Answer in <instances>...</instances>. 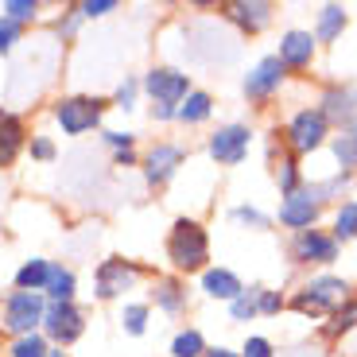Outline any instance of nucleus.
<instances>
[{"instance_id":"f257e3e1","label":"nucleus","mask_w":357,"mask_h":357,"mask_svg":"<svg viewBox=\"0 0 357 357\" xmlns=\"http://www.w3.org/2000/svg\"><path fill=\"white\" fill-rule=\"evenodd\" d=\"M163 252H167V264L175 276H202L210 268V233L198 218H175L167 229V241H163Z\"/></svg>"},{"instance_id":"f03ea898","label":"nucleus","mask_w":357,"mask_h":357,"mask_svg":"<svg viewBox=\"0 0 357 357\" xmlns=\"http://www.w3.org/2000/svg\"><path fill=\"white\" fill-rule=\"evenodd\" d=\"M109 98L101 93H63V98L51 101V125L59 128L63 136H89V132H101L105 128V113H109Z\"/></svg>"},{"instance_id":"7ed1b4c3","label":"nucleus","mask_w":357,"mask_h":357,"mask_svg":"<svg viewBox=\"0 0 357 357\" xmlns=\"http://www.w3.org/2000/svg\"><path fill=\"white\" fill-rule=\"evenodd\" d=\"M144 276H148V268L140 260L113 252V257L98 260V268H93V299L98 303H125L128 291H136V284Z\"/></svg>"},{"instance_id":"20e7f679","label":"nucleus","mask_w":357,"mask_h":357,"mask_svg":"<svg viewBox=\"0 0 357 357\" xmlns=\"http://www.w3.org/2000/svg\"><path fill=\"white\" fill-rule=\"evenodd\" d=\"M349 299V284L342 276H331V272H322V276H311L299 291L287 299L295 314H303V319H326L338 303Z\"/></svg>"},{"instance_id":"39448f33","label":"nucleus","mask_w":357,"mask_h":357,"mask_svg":"<svg viewBox=\"0 0 357 357\" xmlns=\"http://www.w3.org/2000/svg\"><path fill=\"white\" fill-rule=\"evenodd\" d=\"M47 314V295L43 291H8L0 299V331L8 338L39 334Z\"/></svg>"},{"instance_id":"423d86ee","label":"nucleus","mask_w":357,"mask_h":357,"mask_svg":"<svg viewBox=\"0 0 357 357\" xmlns=\"http://www.w3.org/2000/svg\"><path fill=\"white\" fill-rule=\"evenodd\" d=\"M284 144L291 155H311L322 144H331V121L319 113V105L295 109L291 121L284 125Z\"/></svg>"},{"instance_id":"0eeeda50","label":"nucleus","mask_w":357,"mask_h":357,"mask_svg":"<svg viewBox=\"0 0 357 357\" xmlns=\"http://www.w3.org/2000/svg\"><path fill=\"white\" fill-rule=\"evenodd\" d=\"M86 326H89V311L82 303H47L39 334H43L54 349H70L74 342L86 338Z\"/></svg>"},{"instance_id":"6e6552de","label":"nucleus","mask_w":357,"mask_h":357,"mask_svg":"<svg viewBox=\"0 0 357 357\" xmlns=\"http://www.w3.org/2000/svg\"><path fill=\"white\" fill-rule=\"evenodd\" d=\"M187 163V148L175 140H155L140 152V178L148 190H163L171 178L178 175V167Z\"/></svg>"},{"instance_id":"1a4fd4ad","label":"nucleus","mask_w":357,"mask_h":357,"mask_svg":"<svg viewBox=\"0 0 357 357\" xmlns=\"http://www.w3.org/2000/svg\"><path fill=\"white\" fill-rule=\"evenodd\" d=\"M140 89H144V98L163 101V105H178V101L195 89V82H190V74L183 70V66L155 63V66H148V70L140 74Z\"/></svg>"},{"instance_id":"9d476101","label":"nucleus","mask_w":357,"mask_h":357,"mask_svg":"<svg viewBox=\"0 0 357 357\" xmlns=\"http://www.w3.org/2000/svg\"><path fill=\"white\" fill-rule=\"evenodd\" d=\"M252 128L233 121V125H218L206 140V155L218 163V167H237V163L249 160V148H252Z\"/></svg>"},{"instance_id":"9b49d317","label":"nucleus","mask_w":357,"mask_h":357,"mask_svg":"<svg viewBox=\"0 0 357 357\" xmlns=\"http://www.w3.org/2000/svg\"><path fill=\"white\" fill-rule=\"evenodd\" d=\"M148 307H155L167 319H183L190 311V284L175 272H163V276L148 280Z\"/></svg>"},{"instance_id":"f8f14e48","label":"nucleus","mask_w":357,"mask_h":357,"mask_svg":"<svg viewBox=\"0 0 357 357\" xmlns=\"http://www.w3.org/2000/svg\"><path fill=\"white\" fill-rule=\"evenodd\" d=\"M284 82H287V66L280 63L276 54H264V59L245 74L241 93L252 101V105H264V101H272L280 89H284Z\"/></svg>"},{"instance_id":"ddd939ff","label":"nucleus","mask_w":357,"mask_h":357,"mask_svg":"<svg viewBox=\"0 0 357 357\" xmlns=\"http://www.w3.org/2000/svg\"><path fill=\"white\" fill-rule=\"evenodd\" d=\"M342 245L331 237V229H303L291 233V260L303 268H326L338 260Z\"/></svg>"},{"instance_id":"4468645a","label":"nucleus","mask_w":357,"mask_h":357,"mask_svg":"<svg viewBox=\"0 0 357 357\" xmlns=\"http://www.w3.org/2000/svg\"><path fill=\"white\" fill-rule=\"evenodd\" d=\"M272 16H276V8L268 0H229V4H222V20L233 24L241 36H260L272 24Z\"/></svg>"},{"instance_id":"2eb2a0df","label":"nucleus","mask_w":357,"mask_h":357,"mask_svg":"<svg viewBox=\"0 0 357 357\" xmlns=\"http://www.w3.org/2000/svg\"><path fill=\"white\" fill-rule=\"evenodd\" d=\"M27 140H31V125L24 113H12L0 121V171H12L27 155Z\"/></svg>"},{"instance_id":"dca6fc26","label":"nucleus","mask_w":357,"mask_h":357,"mask_svg":"<svg viewBox=\"0 0 357 357\" xmlns=\"http://www.w3.org/2000/svg\"><path fill=\"white\" fill-rule=\"evenodd\" d=\"M314 54H319V39H314V31H303V27H291V31H284L280 36V51L276 59L287 66V74H299V70H311Z\"/></svg>"},{"instance_id":"f3484780","label":"nucleus","mask_w":357,"mask_h":357,"mask_svg":"<svg viewBox=\"0 0 357 357\" xmlns=\"http://www.w3.org/2000/svg\"><path fill=\"white\" fill-rule=\"evenodd\" d=\"M319 113L331 121V128H357V89L354 86H326L319 98Z\"/></svg>"},{"instance_id":"a211bd4d","label":"nucleus","mask_w":357,"mask_h":357,"mask_svg":"<svg viewBox=\"0 0 357 357\" xmlns=\"http://www.w3.org/2000/svg\"><path fill=\"white\" fill-rule=\"evenodd\" d=\"M198 291H202L206 299H222V303H233V299L245 291V284H241V276H237L233 268L210 264L202 276H198Z\"/></svg>"},{"instance_id":"6ab92c4d","label":"nucleus","mask_w":357,"mask_h":357,"mask_svg":"<svg viewBox=\"0 0 357 357\" xmlns=\"http://www.w3.org/2000/svg\"><path fill=\"white\" fill-rule=\"evenodd\" d=\"M47 303H78V276L74 268L63 264V260H51V276H47Z\"/></svg>"},{"instance_id":"aec40b11","label":"nucleus","mask_w":357,"mask_h":357,"mask_svg":"<svg viewBox=\"0 0 357 357\" xmlns=\"http://www.w3.org/2000/svg\"><path fill=\"white\" fill-rule=\"evenodd\" d=\"M51 276V257H27L12 272V291H43Z\"/></svg>"},{"instance_id":"412c9836","label":"nucleus","mask_w":357,"mask_h":357,"mask_svg":"<svg viewBox=\"0 0 357 357\" xmlns=\"http://www.w3.org/2000/svg\"><path fill=\"white\" fill-rule=\"evenodd\" d=\"M210 116H214V93H210V89H190L187 98L178 101L175 121L187 125V128H198V125H206Z\"/></svg>"},{"instance_id":"4be33fe9","label":"nucleus","mask_w":357,"mask_h":357,"mask_svg":"<svg viewBox=\"0 0 357 357\" xmlns=\"http://www.w3.org/2000/svg\"><path fill=\"white\" fill-rule=\"evenodd\" d=\"M116 326L128 338H144L148 326H152V307H148V299H125V303L116 307Z\"/></svg>"},{"instance_id":"5701e85b","label":"nucleus","mask_w":357,"mask_h":357,"mask_svg":"<svg viewBox=\"0 0 357 357\" xmlns=\"http://www.w3.org/2000/svg\"><path fill=\"white\" fill-rule=\"evenodd\" d=\"M346 24H349V12L342 4H322L319 16H314V39L319 43H334V39H342Z\"/></svg>"},{"instance_id":"b1692460","label":"nucleus","mask_w":357,"mask_h":357,"mask_svg":"<svg viewBox=\"0 0 357 357\" xmlns=\"http://www.w3.org/2000/svg\"><path fill=\"white\" fill-rule=\"evenodd\" d=\"M272 178H276L280 195H295V190L303 187V167H299V155L291 152H280V160H272Z\"/></svg>"},{"instance_id":"393cba45","label":"nucleus","mask_w":357,"mask_h":357,"mask_svg":"<svg viewBox=\"0 0 357 357\" xmlns=\"http://www.w3.org/2000/svg\"><path fill=\"white\" fill-rule=\"evenodd\" d=\"M82 24L86 20L78 16V4H63V8L51 16V39L54 43H78V36H82Z\"/></svg>"},{"instance_id":"a878e982","label":"nucleus","mask_w":357,"mask_h":357,"mask_svg":"<svg viewBox=\"0 0 357 357\" xmlns=\"http://www.w3.org/2000/svg\"><path fill=\"white\" fill-rule=\"evenodd\" d=\"M331 152L342 175H357V128H342L338 136H331Z\"/></svg>"},{"instance_id":"bb28decb","label":"nucleus","mask_w":357,"mask_h":357,"mask_svg":"<svg viewBox=\"0 0 357 357\" xmlns=\"http://www.w3.org/2000/svg\"><path fill=\"white\" fill-rule=\"evenodd\" d=\"M357 331V295H349L346 303H338L331 314H326V326H322V334L326 338H342V334Z\"/></svg>"},{"instance_id":"cd10ccee","label":"nucleus","mask_w":357,"mask_h":357,"mask_svg":"<svg viewBox=\"0 0 357 357\" xmlns=\"http://www.w3.org/2000/svg\"><path fill=\"white\" fill-rule=\"evenodd\" d=\"M171 357H206V334L198 326H183V331L171 334Z\"/></svg>"},{"instance_id":"c85d7f7f","label":"nucleus","mask_w":357,"mask_h":357,"mask_svg":"<svg viewBox=\"0 0 357 357\" xmlns=\"http://www.w3.org/2000/svg\"><path fill=\"white\" fill-rule=\"evenodd\" d=\"M331 237H334L338 245L357 241V198H349V202H342L338 210H334V218H331Z\"/></svg>"},{"instance_id":"c756f323","label":"nucleus","mask_w":357,"mask_h":357,"mask_svg":"<svg viewBox=\"0 0 357 357\" xmlns=\"http://www.w3.org/2000/svg\"><path fill=\"white\" fill-rule=\"evenodd\" d=\"M0 16L16 20L20 27H31L39 24V16H43V0H0Z\"/></svg>"},{"instance_id":"7c9ffc66","label":"nucleus","mask_w":357,"mask_h":357,"mask_svg":"<svg viewBox=\"0 0 357 357\" xmlns=\"http://www.w3.org/2000/svg\"><path fill=\"white\" fill-rule=\"evenodd\" d=\"M144 98V89H140V74H125V78L116 82V89L109 93V105L116 109V113H132L136 101Z\"/></svg>"},{"instance_id":"2f4dec72","label":"nucleus","mask_w":357,"mask_h":357,"mask_svg":"<svg viewBox=\"0 0 357 357\" xmlns=\"http://www.w3.org/2000/svg\"><path fill=\"white\" fill-rule=\"evenodd\" d=\"M51 354V342L43 334H24V338H8L4 357H47Z\"/></svg>"},{"instance_id":"473e14b6","label":"nucleus","mask_w":357,"mask_h":357,"mask_svg":"<svg viewBox=\"0 0 357 357\" xmlns=\"http://www.w3.org/2000/svg\"><path fill=\"white\" fill-rule=\"evenodd\" d=\"M27 160L31 163H54L59 160V140L51 132H31L27 140Z\"/></svg>"},{"instance_id":"72a5a7b5","label":"nucleus","mask_w":357,"mask_h":357,"mask_svg":"<svg viewBox=\"0 0 357 357\" xmlns=\"http://www.w3.org/2000/svg\"><path fill=\"white\" fill-rule=\"evenodd\" d=\"M257 295H260V284H257V287H245V291L229 303V319H233V322H252V319H260Z\"/></svg>"},{"instance_id":"f704fd0d","label":"nucleus","mask_w":357,"mask_h":357,"mask_svg":"<svg viewBox=\"0 0 357 357\" xmlns=\"http://www.w3.org/2000/svg\"><path fill=\"white\" fill-rule=\"evenodd\" d=\"M101 144L109 148V155L113 152H128V148H140V136L132 132V128H101Z\"/></svg>"},{"instance_id":"c9c22d12","label":"nucleus","mask_w":357,"mask_h":357,"mask_svg":"<svg viewBox=\"0 0 357 357\" xmlns=\"http://www.w3.org/2000/svg\"><path fill=\"white\" fill-rule=\"evenodd\" d=\"M24 36H27V27H20L16 20H8V16H0V59H8V54L24 43Z\"/></svg>"},{"instance_id":"e433bc0d","label":"nucleus","mask_w":357,"mask_h":357,"mask_svg":"<svg viewBox=\"0 0 357 357\" xmlns=\"http://www.w3.org/2000/svg\"><path fill=\"white\" fill-rule=\"evenodd\" d=\"M113 12H121V0H78V16L86 20H105L113 16Z\"/></svg>"},{"instance_id":"4c0bfd02","label":"nucleus","mask_w":357,"mask_h":357,"mask_svg":"<svg viewBox=\"0 0 357 357\" xmlns=\"http://www.w3.org/2000/svg\"><path fill=\"white\" fill-rule=\"evenodd\" d=\"M229 218L237 225H249V229H268V222H272V218H268L264 210H257V206H233Z\"/></svg>"},{"instance_id":"58836bf2","label":"nucleus","mask_w":357,"mask_h":357,"mask_svg":"<svg viewBox=\"0 0 357 357\" xmlns=\"http://www.w3.org/2000/svg\"><path fill=\"white\" fill-rule=\"evenodd\" d=\"M257 307H260V314H264V319H272V314H280L287 307V299H284V291H276V287H260Z\"/></svg>"},{"instance_id":"ea45409f","label":"nucleus","mask_w":357,"mask_h":357,"mask_svg":"<svg viewBox=\"0 0 357 357\" xmlns=\"http://www.w3.org/2000/svg\"><path fill=\"white\" fill-rule=\"evenodd\" d=\"M241 357H276V346L264 338V334H249V338L241 342V349H237Z\"/></svg>"},{"instance_id":"a19ab883","label":"nucleus","mask_w":357,"mask_h":357,"mask_svg":"<svg viewBox=\"0 0 357 357\" xmlns=\"http://www.w3.org/2000/svg\"><path fill=\"white\" fill-rule=\"evenodd\" d=\"M175 113H178V105H163V101H152V109H148L152 125H175Z\"/></svg>"},{"instance_id":"79ce46f5","label":"nucleus","mask_w":357,"mask_h":357,"mask_svg":"<svg viewBox=\"0 0 357 357\" xmlns=\"http://www.w3.org/2000/svg\"><path fill=\"white\" fill-rule=\"evenodd\" d=\"M109 163H113V167H121V171L140 167V148H128V152H113V155H109Z\"/></svg>"},{"instance_id":"37998d69","label":"nucleus","mask_w":357,"mask_h":357,"mask_svg":"<svg viewBox=\"0 0 357 357\" xmlns=\"http://www.w3.org/2000/svg\"><path fill=\"white\" fill-rule=\"evenodd\" d=\"M206 357H241V354L229 346H206Z\"/></svg>"},{"instance_id":"c03bdc74","label":"nucleus","mask_w":357,"mask_h":357,"mask_svg":"<svg viewBox=\"0 0 357 357\" xmlns=\"http://www.w3.org/2000/svg\"><path fill=\"white\" fill-rule=\"evenodd\" d=\"M47 357H70V349H54L51 346V354H47Z\"/></svg>"},{"instance_id":"a18cd8bd","label":"nucleus","mask_w":357,"mask_h":357,"mask_svg":"<svg viewBox=\"0 0 357 357\" xmlns=\"http://www.w3.org/2000/svg\"><path fill=\"white\" fill-rule=\"evenodd\" d=\"M4 116H8V109H4V105H0V121H4Z\"/></svg>"}]
</instances>
